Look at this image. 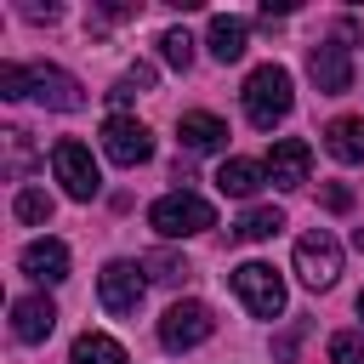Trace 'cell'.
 Listing matches in <instances>:
<instances>
[{
    "mask_svg": "<svg viewBox=\"0 0 364 364\" xmlns=\"http://www.w3.org/2000/svg\"><path fill=\"white\" fill-rule=\"evenodd\" d=\"M23 97H34L40 108H57V114H74V108L85 102L80 80H74L68 68H51V63H28V68H23Z\"/></svg>",
    "mask_w": 364,
    "mask_h": 364,
    "instance_id": "4",
    "label": "cell"
},
{
    "mask_svg": "<svg viewBox=\"0 0 364 364\" xmlns=\"http://www.w3.org/2000/svg\"><path fill=\"white\" fill-rule=\"evenodd\" d=\"M142 290H148V279H142L136 262H108V267L97 273V301H102L108 313H119V318L142 307Z\"/></svg>",
    "mask_w": 364,
    "mask_h": 364,
    "instance_id": "10",
    "label": "cell"
},
{
    "mask_svg": "<svg viewBox=\"0 0 364 364\" xmlns=\"http://www.w3.org/2000/svg\"><path fill=\"white\" fill-rule=\"evenodd\" d=\"M245 119L256 125V131H273L284 114H290V68H279V63H262V68H250V80H245Z\"/></svg>",
    "mask_w": 364,
    "mask_h": 364,
    "instance_id": "1",
    "label": "cell"
},
{
    "mask_svg": "<svg viewBox=\"0 0 364 364\" xmlns=\"http://www.w3.org/2000/svg\"><path fill=\"white\" fill-rule=\"evenodd\" d=\"M205 46H210V57H216V63H239V57H245V46H250V28H245V17H210V34H205Z\"/></svg>",
    "mask_w": 364,
    "mask_h": 364,
    "instance_id": "16",
    "label": "cell"
},
{
    "mask_svg": "<svg viewBox=\"0 0 364 364\" xmlns=\"http://www.w3.org/2000/svg\"><path fill=\"white\" fill-rule=\"evenodd\" d=\"M358 318H364V290H358Z\"/></svg>",
    "mask_w": 364,
    "mask_h": 364,
    "instance_id": "27",
    "label": "cell"
},
{
    "mask_svg": "<svg viewBox=\"0 0 364 364\" xmlns=\"http://www.w3.org/2000/svg\"><path fill=\"white\" fill-rule=\"evenodd\" d=\"M324 210H336V216H341V210H353V193H347L341 182H324Z\"/></svg>",
    "mask_w": 364,
    "mask_h": 364,
    "instance_id": "25",
    "label": "cell"
},
{
    "mask_svg": "<svg viewBox=\"0 0 364 364\" xmlns=\"http://www.w3.org/2000/svg\"><path fill=\"white\" fill-rule=\"evenodd\" d=\"M210 330H216V318H210L205 301H171L165 318H159V347L165 353H188V347L210 341Z\"/></svg>",
    "mask_w": 364,
    "mask_h": 364,
    "instance_id": "8",
    "label": "cell"
},
{
    "mask_svg": "<svg viewBox=\"0 0 364 364\" xmlns=\"http://www.w3.org/2000/svg\"><path fill=\"white\" fill-rule=\"evenodd\" d=\"M102 154H108L114 165L136 171V165H148V159H154V131H148L142 119L114 114V119H102Z\"/></svg>",
    "mask_w": 364,
    "mask_h": 364,
    "instance_id": "9",
    "label": "cell"
},
{
    "mask_svg": "<svg viewBox=\"0 0 364 364\" xmlns=\"http://www.w3.org/2000/svg\"><path fill=\"white\" fill-rule=\"evenodd\" d=\"M68 364H131V358H125V347H119L114 336H102V330H85V336H74V347H68Z\"/></svg>",
    "mask_w": 364,
    "mask_h": 364,
    "instance_id": "18",
    "label": "cell"
},
{
    "mask_svg": "<svg viewBox=\"0 0 364 364\" xmlns=\"http://www.w3.org/2000/svg\"><path fill=\"white\" fill-rule=\"evenodd\" d=\"M233 290H239V301H245L256 318H279V313H284V279H279L267 262H239V267H233Z\"/></svg>",
    "mask_w": 364,
    "mask_h": 364,
    "instance_id": "7",
    "label": "cell"
},
{
    "mask_svg": "<svg viewBox=\"0 0 364 364\" xmlns=\"http://www.w3.org/2000/svg\"><path fill=\"white\" fill-rule=\"evenodd\" d=\"M28 23H57V6H23Z\"/></svg>",
    "mask_w": 364,
    "mask_h": 364,
    "instance_id": "26",
    "label": "cell"
},
{
    "mask_svg": "<svg viewBox=\"0 0 364 364\" xmlns=\"http://www.w3.org/2000/svg\"><path fill=\"white\" fill-rule=\"evenodd\" d=\"M176 136H182L188 154H216V148L228 142V125H222L216 114H205V108H188V114L176 119Z\"/></svg>",
    "mask_w": 364,
    "mask_h": 364,
    "instance_id": "14",
    "label": "cell"
},
{
    "mask_svg": "<svg viewBox=\"0 0 364 364\" xmlns=\"http://www.w3.org/2000/svg\"><path fill=\"white\" fill-rule=\"evenodd\" d=\"M341 40H353V23H341V28H336V40H318V46L307 51V74H313V85H318L324 97L353 91V57H347V46H341Z\"/></svg>",
    "mask_w": 364,
    "mask_h": 364,
    "instance_id": "3",
    "label": "cell"
},
{
    "mask_svg": "<svg viewBox=\"0 0 364 364\" xmlns=\"http://www.w3.org/2000/svg\"><path fill=\"white\" fill-rule=\"evenodd\" d=\"M324 154L341 165H364V114H341L324 125Z\"/></svg>",
    "mask_w": 364,
    "mask_h": 364,
    "instance_id": "15",
    "label": "cell"
},
{
    "mask_svg": "<svg viewBox=\"0 0 364 364\" xmlns=\"http://www.w3.org/2000/svg\"><path fill=\"white\" fill-rule=\"evenodd\" d=\"M51 324H57V307H51L46 296H17V301H11V336H17V341L34 347V341L51 336Z\"/></svg>",
    "mask_w": 364,
    "mask_h": 364,
    "instance_id": "13",
    "label": "cell"
},
{
    "mask_svg": "<svg viewBox=\"0 0 364 364\" xmlns=\"http://www.w3.org/2000/svg\"><path fill=\"white\" fill-rule=\"evenodd\" d=\"M0 97L23 102V63H0Z\"/></svg>",
    "mask_w": 364,
    "mask_h": 364,
    "instance_id": "24",
    "label": "cell"
},
{
    "mask_svg": "<svg viewBox=\"0 0 364 364\" xmlns=\"http://www.w3.org/2000/svg\"><path fill=\"white\" fill-rule=\"evenodd\" d=\"M313 176V148L301 136H279L273 154H267V182L273 188H301Z\"/></svg>",
    "mask_w": 364,
    "mask_h": 364,
    "instance_id": "11",
    "label": "cell"
},
{
    "mask_svg": "<svg viewBox=\"0 0 364 364\" xmlns=\"http://www.w3.org/2000/svg\"><path fill=\"white\" fill-rule=\"evenodd\" d=\"M11 210H17V222H34V228H40V222H51V193H46V188H23V193L11 199Z\"/></svg>",
    "mask_w": 364,
    "mask_h": 364,
    "instance_id": "20",
    "label": "cell"
},
{
    "mask_svg": "<svg viewBox=\"0 0 364 364\" xmlns=\"http://www.w3.org/2000/svg\"><path fill=\"white\" fill-rule=\"evenodd\" d=\"M296 273H301L307 290H330V284L341 279V245H336L324 228L301 233V239H296Z\"/></svg>",
    "mask_w": 364,
    "mask_h": 364,
    "instance_id": "6",
    "label": "cell"
},
{
    "mask_svg": "<svg viewBox=\"0 0 364 364\" xmlns=\"http://www.w3.org/2000/svg\"><path fill=\"white\" fill-rule=\"evenodd\" d=\"M279 228H284V210H279V205H250V210L233 222L239 239H273Z\"/></svg>",
    "mask_w": 364,
    "mask_h": 364,
    "instance_id": "19",
    "label": "cell"
},
{
    "mask_svg": "<svg viewBox=\"0 0 364 364\" xmlns=\"http://www.w3.org/2000/svg\"><path fill=\"white\" fill-rule=\"evenodd\" d=\"M51 171H57V182H63L68 199H97V188H102V171H97L91 148L74 142V136H63V142L51 148Z\"/></svg>",
    "mask_w": 364,
    "mask_h": 364,
    "instance_id": "5",
    "label": "cell"
},
{
    "mask_svg": "<svg viewBox=\"0 0 364 364\" xmlns=\"http://www.w3.org/2000/svg\"><path fill=\"white\" fill-rule=\"evenodd\" d=\"M159 57H165L171 68H188V63H193V40H188V28H165V34H159Z\"/></svg>",
    "mask_w": 364,
    "mask_h": 364,
    "instance_id": "21",
    "label": "cell"
},
{
    "mask_svg": "<svg viewBox=\"0 0 364 364\" xmlns=\"http://www.w3.org/2000/svg\"><path fill=\"white\" fill-rule=\"evenodd\" d=\"M330 364H364V336H358V330L330 336Z\"/></svg>",
    "mask_w": 364,
    "mask_h": 364,
    "instance_id": "22",
    "label": "cell"
},
{
    "mask_svg": "<svg viewBox=\"0 0 364 364\" xmlns=\"http://www.w3.org/2000/svg\"><path fill=\"white\" fill-rule=\"evenodd\" d=\"M142 267H148L154 279H171V284H176V279H188V262H182V256H171V250H154Z\"/></svg>",
    "mask_w": 364,
    "mask_h": 364,
    "instance_id": "23",
    "label": "cell"
},
{
    "mask_svg": "<svg viewBox=\"0 0 364 364\" xmlns=\"http://www.w3.org/2000/svg\"><path fill=\"white\" fill-rule=\"evenodd\" d=\"M148 222H154V233H159V239H193V233L216 228V210H210V199H199V193L176 188V193H165V199H154V205H148Z\"/></svg>",
    "mask_w": 364,
    "mask_h": 364,
    "instance_id": "2",
    "label": "cell"
},
{
    "mask_svg": "<svg viewBox=\"0 0 364 364\" xmlns=\"http://www.w3.org/2000/svg\"><path fill=\"white\" fill-rule=\"evenodd\" d=\"M262 182H267V165H256V159H222V171H216V188L228 199H250Z\"/></svg>",
    "mask_w": 364,
    "mask_h": 364,
    "instance_id": "17",
    "label": "cell"
},
{
    "mask_svg": "<svg viewBox=\"0 0 364 364\" xmlns=\"http://www.w3.org/2000/svg\"><path fill=\"white\" fill-rule=\"evenodd\" d=\"M23 273L40 279V284H63V279H68V245H63V239H34V245H23Z\"/></svg>",
    "mask_w": 364,
    "mask_h": 364,
    "instance_id": "12",
    "label": "cell"
}]
</instances>
